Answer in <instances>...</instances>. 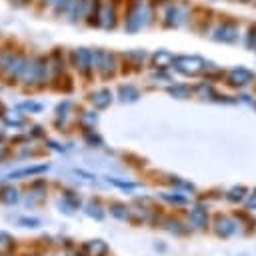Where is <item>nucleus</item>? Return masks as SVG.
Segmentation results:
<instances>
[{
	"label": "nucleus",
	"instance_id": "1",
	"mask_svg": "<svg viewBox=\"0 0 256 256\" xmlns=\"http://www.w3.org/2000/svg\"><path fill=\"white\" fill-rule=\"evenodd\" d=\"M212 38L216 42L236 44L240 40V22H236V20H222L216 26V30L212 32Z\"/></svg>",
	"mask_w": 256,
	"mask_h": 256
},
{
	"label": "nucleus",
	"instance_id": "2",
	"mask_svg": "<svg viewBox=\"0 0 256 256\" xmlns=\"http://www.w3.org/2000/svg\"><path fill=\"white\" fill-rule=\"evenodd\" d=\"M174 64L182 74H192V76L204 68V60L198 56H182V58H176Z\"/></svg>",
	"mask_w": 256,
	"mask_h": 256
},
{
	"label": "nucleus",
	"instance_id": "3",
	"mask_svg": "<svg viewBox=\"0 0 256 256\" xmlns=\"http://www.w3.org/2000/svg\"><path fill=\"white\" fill-rule=\"evenodd\" d=\"M254 78L256 76L250 70L242 68V66H238V68H234L230 72V84H234V86H248V84L254 82Z\"/></svg>",
	"mask_w": 256,
	"mask_h": 256
},
{
	"label": "nucleus",
	"instance_id": "4",
	"mask_svg": "<svg viewBox=\"0 0 256 256\" xmlns=\"http://www.w3.org/2000/svg\"><path fill=\"white\" fill-rule=\"evenodd\" d=\"M46 170H48V164H40V166H28V168H22V170H16V172H12L8 178H22V176L40 174V172H46Z\"/></svg>",
	"mask_w": 256,
	"mask_h": 256
},
{
	"label": "nucleus",
	"instance_id": "5",
	"mask_svg": "<svg viewBox=\"0 0 256 256\" xmlns=\"http://www.w3.org/2000/svg\"><path fill=\"white\" fill-rule=\"evenodd\" d=\"M0 200L4 202V204H16L18 202V190L14 188V186H4L2 190H0Z\"/></svg>",
	"mask_w": 256,
	"mask_h": 256
},
{
	"label": "nucleus",
	"instance_id": "6",
	"mask_svg": "<svg viewBox=\"0 0 256 256\" xmlns=\"http://www.w3.org/2000/svg\"><path fill=\"white\" fill-rule=\"evenodd\" d=\"M84 252H88L90 256H102L106 252V244L102 240H92L84 244Z\"/></svg>",
	"mask_w": 256,
	"mask_h": 256
},
{
	"label": "nucleus",
	"instance_id": "7",
	"mask_svg": "<svg viewBox=\"0 0 256 256\" xmlns=\"http://www.w3.org/2000/svg\"><path fill=\"white\" fill-rule=\"evenodd\" d=\"M58 206H60V208H62L66 214H70L72 210H76V208L80 206V200H78V198H74L72 194H66V196H64V198L58 202Z\"/></svg>",
	"mask_w": 256,
	"mask_h": 256
},
{
	"label": "nucleus",
	"instance_id": "8",
	"mask_svg": "<svg viewBox=\"0 0 256 256\" xmlns=\"http://www.w3.org/2000/svg\"><path fill=\"white\" fill-rule=\"evenodd\" d=\"M12 248H14L12 236L6 232H0V256H8L12 252Z\"/></svg>",
	"mask_w": 256,
	"mask_h": 256
},
{
	"label": "nucleus",
	"instance_id": "9",
	"mask_svg": "<svg viewBox=\"0 0 256 256\" xmlns=\"http://www.w3.org/2000/svg\"><path fill=\"white\" fill-rule=\"evenodd\" d=\"M244 46L248 50H254L256 48V24H250L248 30H246V36H244Z\"/></svg>",
	"mask_w": 256,
	"mask_h": 256
},
{
	"label": "nucleus",
	"instance_id": "10",
	"mask_svg": "<svg viewBox=\"0 0 256 256\" xmlns=\"http://www.w3.org/2000/svg\"><path fill=\"white\" fill-rule=\"evenodd\" d=\"M110 98H112V96H110V92H108V90H100V92H96V94H94V98H92V100H94V104H96L98 108H104V106H108Z\"/></svg>",
	"mask_w": 256,
	"mask_h": 256
},
{
	"label": "nucleus",
	"instance_id": "11",
	"mask_svg": "<svg viewBox=\"0 0 256 256\" xmlns=\"http://www.w3.org/2000/svg\"><path fill=\"white\" fill-rule=\"evenodd\" d=\"M86 214L92 216V218H96V220H102L104 218V212L100 210V206L96 202H88L86 204Z\"/></svg>",
	"mask_w": 256,
	"mask_h": 256
},
{
	"label": "nucleus",
	"instance_id": "12",
	"mask_svg": "<svg viewBox=\"0 0 256 256\" xmlns=\"http://www.w3.org/2000/svg\"><path fill=\"white\" fill-rule=\"evenodd\" d=\"M190 218H192V222H194L196 226H202V224L206 222V214H204L202 208H194L192 214H190Z\"/></svg>",
	"mask_w": 256,
	"mask_h": 256
},
{
	"label": "nucleus",
	"instance_id": "13",
	"mask_svg": "<svg viewBox=\"0 0 256 256\" xmlns=\"http://www.w3.org/2000/svg\"><path fill=\"white\" fill-rule=\"evenodd\" d=\"M120 94H122V100H136L138 98V92L132 86H122L120 88Z\"/></svg>",
	"mask_w": 256,
	"mask_h": 256
},
{
	"label": "nucleus",
	"instance_id": "14",
	"mask_svg": "<svg viewBox=\"0 0 256 256\" xmlns=\"http://www.w3.org/2000/svg\"><path fill=\"white\" fill-rule=\"evenodd\" d=\"M154 60H156V64H158V66H166V64H168V62H172L174 58H172V54H168V52H160V54H156V58H154Z\"/></svg>",
	"mask_w": 256,
	"mask_h": 256
},
{
	"label": "nucleus",
	"instance_id": "15",
	"mask_svg": "<svg viewBox=\"0 0 256 256\" xmlns=\"http://www.w3.org/2000/svg\"><path fill=\"white\" fill-rule=\"evenodd\" d=\"M188 92H190L188 86H174V88H170V94L176 96V98H186Z\"/></svg>",
	"mask_w": 256,
	"mask_h": 256
},
{
	"label": "nucleus",
	"instance_id": "16",
	"mask_svg": "<svg viewBox=\"0 0 256 256\" xmlns=\"http://www.w3.org/2000/svg\"><path fill=\"white\" fill-rule=\"evenodd\" d=\"M112 214H114L116 218H126V216H128V210H126V206H122V204H112Z\"/></svg>",
	"mask_w": 256,
	"mask_h": 256
},
{
	"label": "nucleus",
	"instance_id": "17",
	"mask_svg": "<svg viewBox=\"0 0 256 256\" xmlns=\"http://www.w3.org/2000/svg\"><path fill=\"white\" fill-rule=\"evenodd\" d=\"M18 224L20 226H26V228H36V226H40V220L38 218H20Z\"/></svg>",
	"mask_w": 256,
	"mask_h": 256
},
{
	"label": "nucleus",
	"instance_id": "18",
	"mask_svg": "<svg viewBox=\"0 0 256 256\" xmlns=\"http://www.w3.org/2000/svg\"><path fill=\"white\" fill-rule=\"evenodd\" d=\"M6 156V146H0V160Z\"/></svg>",
	"mask_w": 256,
	"mask_h": 256
},
{
	"label": "nucleus",
	"instance_id": "19",
	"mask_svg": "<svg viewBox=\"0 0 256 256\" xmlns=\"http://www.w3.org/2000/svg\"><path fill=\"white\" fill-rule=\"evenodd\" d=\"M66 256H78V254H66Z\"/></svg>",
	"mask_w": 256,
	"mask_h": 256
},
{
	"label": "nucleus",
	"instance_id": "20",
	"mask_svg": "<svg viewBox=\"0 0 256 256\" xmlns=\"http://www.w3.org/2000/svg\"><path fill=\"white\" fill-rule=\"evenodd\" d=\"M236 2H238V0H236Z\"/></svg>",
	"mask_w": 256,
	"mask_h": 256
}]
</instances>
